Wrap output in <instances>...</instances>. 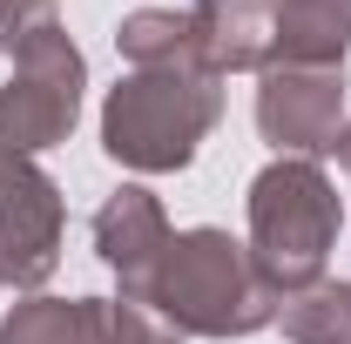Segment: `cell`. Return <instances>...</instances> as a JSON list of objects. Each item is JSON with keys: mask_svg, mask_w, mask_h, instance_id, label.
Masks as SVG:
<instances>
[{"mask_svg": "<svg viewBox=\"0 0 351 344\" xmlns=\"http://www.w3.org/2000/svg\"><path fill=\"white\" fill-rule=\"evenodd\" d=\"M223 115L217 75H182V68H129L101 101V149L108 162L135 175H176L196 162Z\"/></svg>", "mask_w": 351, "mask_h": 344, "instance_id": "obj_1", "label": "cell"}, {"mask_svg": "<svg viewBox=\"0 0 351 344\" xmlns=\"http://www.w3.org/2000/svg\"><path fill=\"white\" fill-rule=\"evenodd\" d=\"M338 230H345V203H338V182L317 162L277 156L250 182V263L277 291V304L311 291V284H324Z\"/></svg>", "mask_w": 351, "mask_h": 344, "instance_id": "obj_2", "label": "cell"}, {"mask_svg": "<svg viewBox=\"0 0 351 344\" xmlns=\"http://www.w3.org/2000/svg\"><path fill=\"white\" fill-rule=\"evenodd\" d=\"M156 310L176 338H250L277 324V291L257 277L250 243L230 230H182L156 277Z\"/></svg>", "mask_w": 351, "mask_h": 344, "instance_id": "obj_3", "label": "cell"}, {"mask_svg": "<svg viewBox=\"0 0 351 344\" xmlns=\"http://www.w3.org/2000/svg\"><path fill=\"white\" fill-rule=\"evenodd\" d=\"M7 61H14V75L0 88V149L34 156V149L68 142L75 122H82V88H88V61H82V47L68 41V27L34 34Z\"/></svg>", "mask_w": 351, "mask_h": 344, "instance_id": "obj_4", "label": "cell"}, {"mask_svg": "<svg viewBox=\"0 0 351 344\" xmlns=\"http://www.w3.org/2000/svg\"><path fill=\"white\" fill-rule=\"evenodd\" d=\"M61 230H68V203L54 175L34 156L0 149V284L41 291L61 263Z\"/></svg>", "mask_w": 351, "mask_h": 344, "instance_id": "obj_5", "label": "cell"}, {"mask_svg": "<svg viewBox=\"0 0 351 344\" xmlns=\"http://www.w3.org/2000/svg\"><path fill=\"white\" fill-rule=\"evenodd\" d=\"M257 129L277 156H331L345 135V68L270 61L257 75Z\"/></svg>", "mask_w": 351, "mask_h": 344, "instance_id": "obj_6", "label": "cell"}, {"mask_svg": "<svg viewBox=\"0 0 351 344\" xmlns=\"http://www.w3.org/2000/svg\"><path fill=\"white\" fill-rule=\"evenodd\" d=\"M0 344H182L162 310L115 297H27L0 317Z\"/></svg>", "mask_w": 351, "mask_h": 344, "instance_id": "obj_7", "label": "cell"}, {"mask_svg": "<svg viewBox=\"0 0 351 344\" xmlns=\"http://www.w3.org/2000/svg\"><path fill=\"white\" fill-rule=\"evenodd\" d=\"M169 243H176V230H169V216H162V203H156L149 189H135V182H122V189L95 210V250H101V263H108L115 284H122L115 304L156 310V277H162Z\"/></svg>", "mask_w": 351, "mask_h": 344, "instance_id": "obj_8", "label": "cell"}, {"mask_svg": "<svg viewBox=\"0 0 351 344\" xmlns=\"http://www.w3.org/2000/svg\"><path fill=\"white\" fill-rule=\"evenodd\" d=\"M115 54L129 68H182V75H217L210 61V27L196 21V7H135L115 27ZM223 82V75H217Z\"/></svg>", "mask_w": 351, "mask_h": 344, "instance_id": "obj_9", "label": "cell"}, {"mask_svg": "<svg viewBox=\"0 0 351 344\" xmlns=\"http://www.w3.org/2000/svg\"><path fill=\"white\" fill-rule=\"evenodd\" d=\"M351 47V0H277L270 14V61L345 68Z\"/></svg>", "mask_w": 351, "mask_h": 344, "instance_id": "obj_10", "label": "cell"}, {"mask_svg": "<svg viewBox=\"0 0 351 344\" xmlns=\"http://www.w3.org/2000/svg\"><path fill=\"white\" fill-rule=\"evenodd\" d=\"M270 14L277 0H196V21L210 27V61L217 75L270 68Z\"/></svg>", "mask_w": 351, "mask_h": 344, "instance_id": "obj_11", "label": "cell"}, {"mask_svg": "<svg viewBox=\"0 0 351 344\" xmlns=\"http://www.w3.org/2000/svg\"><path fill=\"white\" fill-rule=\"evenodd\" d=\"M277 324L291 344H351V284H311L277 304Z\"/></svg>", "mask_w": 351, "mask_h": 344, "instance_id": "obj_12", "label": "cell"}, {"mask_svg": "<svg viewBox=\"0 0 351 344\" xmlns=\"http://www.w3.org/2000/svg\"><path fill=\"white\" fill-rule=\"evenodd\" d=\"M338 162H345V175H351V122H345V135H338V149H331Z\"/></svg>", "mask_w": 351, "mask_h": 344, "instance_id": "obj_13", "label": "cell"}, {"mask_svg": "<svg viewBox=\"0 0 351 344\" xmlns=\"http://www.w3.org/2000/svg\"><path fill=\"white\" fill-rule=\"evenodd\" d=\"M7 7H14V0H0V21H7Z\"/></svg>", "mask_w": 351, "mask_h": 344, "instance_id": "obj_14", "label": "cell"}]
</instances>
